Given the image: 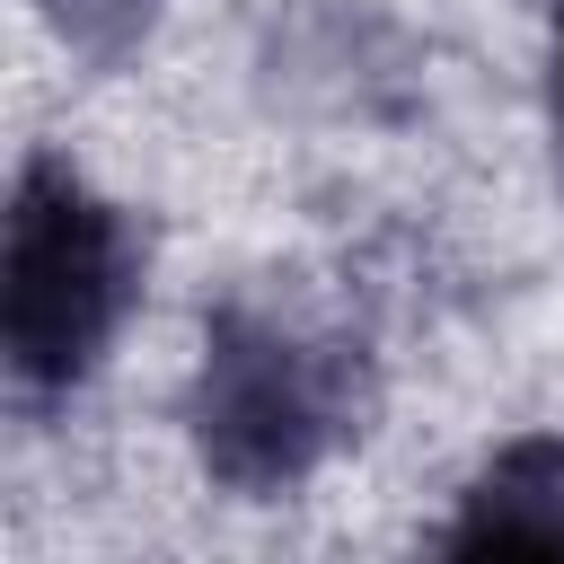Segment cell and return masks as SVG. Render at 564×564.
Returning <instances> with one entry per match:
<instances>
[{"label": "cell", "mask_w": 564, "mask_h": 564, "mask_svg": "<svg viewBox=\"0 0 564 564\" xmlns=\"http://www.w3.org/2000/svg\"><path fill=\"white\" fill-rule=\"evenodd\" d=\"M141 291L132 220L53 150H35L9 185L0 220V361L18 405H62L106 361L123 308Z\"/></svg>", "instance_id": "1"}, {"label": "cell", "mask_w": 564, "mask_h": 564, "mask_svg": "<svg viewBox=\"0 0 564 564\" xmlns=\"http://www.w3.org/2000/svg\"><path fill=\"white\" fill-rule=\"evenodd\" d=\"M185 432H194V458L212 485L273 502V494L308 485L335 458V441L352 432V361L335 344H317L308 326L229 300L203 326Z\"/></svg>", "instance_id": "2"}, {"label": "cell", "mask_w": 564, "mask_h": 564, "mask_svg": "<svg viewBox=\"0 0 564 564\" xmlns=\"http://www.w3.org/2000/svg\"><path fill=\"white\" fill-rule=\"evenodd\" d=\"M449 555H494V546H538V555H564V432H520L502 441L467 494H458V520L441 529Z\"/></svg>", "instance_id": "3"}, {"label": "cell", "mask_w": 564, "mask_h": 564, "mask_svg": "<svg viewBox=\"0 0 564 564\" xmlns=\"http://www.w3.org/2000/svg\"><path fill=\"white\" fill-rule=\"evenodd\" d=\"M44 18L79 44V53H123L150 26V0H44Z\"/></svg>", "instance_id": "4"}, {"label": "cell", "mask_w": 564, "mask_h": 564, "mask_svg": "<svg viewBox=\"0 0 564 564\" xmlns=\"http://www.w3.org/2000/svg\"><path fill=\"white\" fill-rule=\"evenodd\" d=\"M555 132H564V0H555Z\"/></svg>", "instance_id": "5"}]
</instances>
